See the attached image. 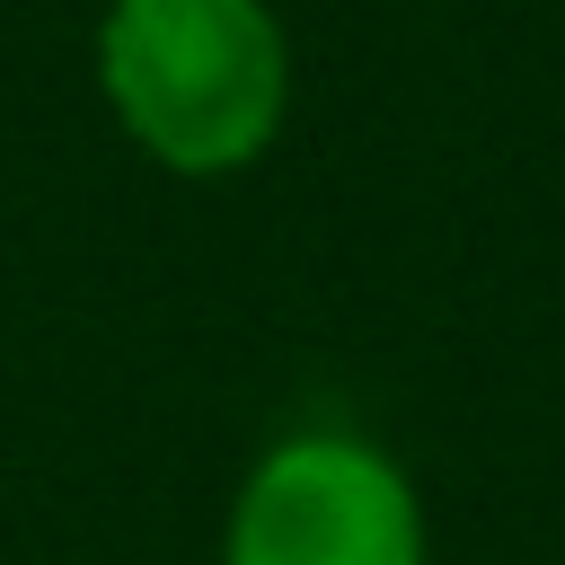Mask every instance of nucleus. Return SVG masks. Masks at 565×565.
Masks as SVG:
<instances>
[{"mask_svg":"<svg viewBox=\"0 0 565 565\" xmlns=\"http://www.w3.org/2000/svg\"><path fill=\"white\" fill-rule=\"evenodd\" d=\"M97 88L168 177H238L291 106V44L265 0H115Z\"/></svg>","mask_w":565,"mask_h":565,"instance_id":"f257e3e1","label":"nucleus"},{"mask_svg":"<svg viewBox=\"0 0 565 565\" xmlns=\"http://www.w3.org/2000/svg\"><path fill=\"white\" fill-rule=\"evenodd\" d=\"M221 565H424V503L388 450L291 433L247 468Z\"/></svg>","mask_w":565,"mask_h":565,"instance_id":"f03ea898","label":"nucleus"}]
</instances>
